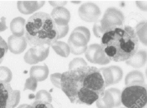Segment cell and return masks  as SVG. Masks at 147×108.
<instances>
[{"label":"cell","instance_id":"1","mask_svg":"<svg viewBox=\"0 0 147 108\" xmlns=\"http://www.w3.org/2000/svg\"><path fill=\"white\" fill-rule=\"evenodd\" d=\"M61 86L70 102L75 104H93L106 91L99 68L88 65L62 73Z\"/></svg>","mask_w":147,"mask_h":108},{"label":"cell","instance_id":"2","mask_svg":"<svg viewBox=\"0 0 147 108\" xmlns=\"http://www.w3.org/2000/svg\"><path fill=\"white\" fill-rule=\"evenodd\" d=\"M100 45L111 61H127L137 53L139 41L134 27L125 26L104 33Z\"/></svg>","mask_w":147,"mask_h":108},{"label":"cell","instance_id":"3","mask_svg":"<svg viewBox=\"0 0 147 108\" xmlns=\"http://www.w3.org/2000/svg\"><path fill=\"white\" fill-rule=\"evenodd\" d=\"M24 37L32 47L51 46L58 40L57 24L45 12L33 14L26 23Z\"/></svg>","mask_w":147,"mask_h":108},{"label":"cell","instance_id":"4","mask_svg":"<svg viewBox=\"0 0 147 108\" xmlns=\"http://www.w3.org/2000/svg\"><path fill=\"white\" fill-rule=\"evenodd\" d=\"M146 86H126L121 92V103L127 108H144L146 105Z\"/></svg>","mask_w":147,"mask_h":108},{"label":"cell","instance_id":"5","mask_svg":"<svg viewBox=\"0 0 147 108\" xmlns=\"http://www.w3.org/2000/svg\"><path fill=\"white\" fill-rule=\"evenodd\" d=\"M124 22L125 17L121 10L115 7H109L100 19V26L104 34L116 28H123Z\"/></svg>","mask_w":147,"mask_h":108},{"label":"cell","instance_id":"6","mask_svg":"<svg viewBox=\"0 0 147 108\" xmlns=\"http://www.w3.org/2000/svg\"><path fill=\"white\" fill-rule=\"evenodd\" d=\"M20 98V91L14 90L9 83L0 80V108H15Z\"/></svg>","mask_w":147,"mask_h":108},{"label":"cell","instance_id":"7","mask_svg":"<svg viewBox=\"0 0 147 108\" xmlns=\"http://www.w3.org/2000/svg\"><path fill=\"white\" fill-rule=\"evenodd\" d=\"M84 53L87 60L92 64L103 65L111 62L99 44H92L88 46Z\"/></svg>","mask_w":147,"mask_h":108},{"label":"cell","instance_id":"8","mask_svg":"<svg viewBox=\"0 0 147 108\" xmlns=\"http://www.w3.org/2000/svg\"><path fill=\"white\" fill-rule=\"evenodd\" d=\"M100 15L101 10L94 3H84L79 8V16L87 22H96Z\"/></svg>","mask_w":147,"mask_h":108},{"label":"cell","instance_id":"9","mask_svg":"<svg viewBox=\"0 0 147 108\" xmlns=\"http://www.w3.org/2000/svg\"><path fill=\"white\" fill-rule=\"evenodd\" d=\"M50 46H35L30 49L24 56V61L28 64H36L48 57Z\"/></svg>","mask_w":147,"mask_h":108},{"label":"cell","instance_id":"10","mask_svg":"<svg viewBox=\"0 0 147 108\" xmlns=\"http://www.w3.org/2000/svg\"><path fill=\"white\" fill-rule=\"evenodd\" d=\"M103 76L105 87L116 84L122 80L123 76V69L119 66H110L99 68Z\"/></svg>","mask_w":147,"mask_h":108},{"label":"cell","instance_id":"11","mask_svg":"<svg viewBox=\"0 0 147 108\" xmlns=\"http://www.w3.org/2000/svg\"><path fill=\"white\" fill-rule=\"evenodd\" d=\"M8 49L14 54H20L23 53L27 46V42L25 37H17L11 35L7 41Z\"/></svg>","mask_w":147,"mask_h":108},{"label":"cell","instance_id":"12","mask_svg":"<svg viewBox=\"0 0 147 108\" xmlns=\"http://www.w3.org/2000/svg\"><path fill=\"white\" fill-rule=\"evenodd\" d=\"M50 16L57 26H66L71 19V14L65 7H56L52 10Z\"/></svg>","mask_w":147,"mask_h":108},{"label":"cell","instance_id":"13","mask_svg":"<svg viewBox=\"0 0 147 108\" xmlns=\"http://www.w3.org/2000/svg\"><path fill=\"white\" fill-rule=\"evenodd\" d=\"M45 1H18V10L21 14H30L44 6Z\"/></svg>","mask_w":147,"mask_h":108},{"label":"cell","instance_id":"14","mask_svg":"<svg viewBox=\"0 0 147 108\" xmlns=\"http://www.w3.org/2000/svg\"><path fill=\"white\" fill-rule=\"evenodd\" d=\"M147 54L145 50H138L137 53L134 55L133 57L130 58L129 60L126 61V64L129 66L134 68H139L143 67L146 63Z\"/></svg>","mask_w":147,"mask_h":108},{"label":"cell","instance_id":"15","mask_svg":"<svg viewBox=\"0 0 147 108\" xmlns=\"http://www.w3.org/2000/svg\"><path fill=\"white\" fill-rule=\"evenodd\" d=\"M10 27L13 35L17 37H23L26 30V20L23 18H15L11 21Z\"/></svg>","mask_w":147,"mask_h":108},{"label":"cell","instance_id":"16","mask_svg":"<svg viewBox=\"0 0 147 108\" xmlns=\"http://www.w3.org/2000/svg\"><path fill=\"white\" fill-rule=\"evenodd\" d=\"M125 84L126 86L145 84L144 75L140 71H138V70L130 72L125 78Z\"/></svg>","mask_w":147,"mask_h":108},{"label":"cell","instance_id":"17","mask_svg":"<svg viewBox=\"0 0 147 108\" xmlns=\"http://www.w3.org/2000/svg\"><path fill=\"white\" fill-rule=\"evenodd\" d=\"M30 77L34 78L37 81H44L46 80L49 76V68L47 65H41V66H33L30 71Z\"/></svg>","mask_w":147,"mask_h":108},{"label":"cell","instance_id":"18","mask_svg":"<svg viewBox=\"0 0 147 108\" xmlns=\"http://www.w3.org/2000/svg\"><path fill=\"white\" fill-rule=\"evenodd\" d=\"M89 41L87 40V38L84 37V35L80 33L78 31L73 30L70 35V37L68 41V43H71L75 46L83 47V46H88L87 45Z\"/></svg>","mask_w":147,"mask_h":108},{"label":"cell","instance_id":"19","mask_svg":"<svg viewBox=\"0 0 147 108\" xmlns=\"http://www.w3.org/2000/svg\"><path fill=\"white\" fill-rule=\"evenodd\" d=\"M53 49L56 52V53L58 54L62 57H68L70 54V49L69 45L65 43L64 41H57L54 44L51 45Z\"/></svg>","mask_w":147,"mask_h":108},{"label":"cell","instance_id":"20","mask_svg":"<svg viewBox=\"0 0 147 108\" xmlns=\"http://www.w3.org/2000/svg\"><path fill=\"white\" fill-rule=\"evenodd\" d=\"M134 29V31L137 34L138 41H140L142 43H143L145 45H146V20L139 22L138 23L136 24V26Z\"/></svg>","mask_w":147,"mask_h":108},{"label":"cell","instance_id":"21","mask_svg":"<svg viewBox=\"0 0 147 108\" xmlns=\"http://www.w3.org/2000/svg\"><path fill=\"white\" fill-rule=\"evenodd\" d=\"M97 108H114L115 103L111 95L110 94L108 90L105 91V94L101 99L96 102Z\"/></svg>","mask_w":147,"mask_h":108},{"label":"cell","instance_id":"22","mask_svg":"<svg viewBox=\"0 0 147 108\" xmlns=\"http://www.w3.org/2000/svg\"><path fill=\"white\" fill-rule=\"evenodd\" d=\"M52 95L49 91L45 90H41L39 91L35 95V101L42 102V103H52Z\"/></svg>","mask_w":147,"mask_h":108},{"label":"cell","instance_id":"23","mask_svg":"<svg viewBox=\"0 0 147 108\" xmlns=\"http://www.w3.org/2000/svg\"><path fill=\"white\" fill-rule=\"evenodd\" d=\"M12 80V72L10 70V68L5 66L0 67V80L10 83Z\"/></svg>","mask_w":147,"mask_h":108},{"label":"cell","instance_id":"24","mask_svg":"<svg viewBox=\"0 0 147 108\" xmlns=\"http://www.w3.org/2000/svg\"><path fill=\"white\" fill-rule=\"evenodd\" d=\"M108 91L111 95L114 103H115V107H119L121 103V91L118 88H109Z\"/></svg>","mask_w":147,"mask_h":108},{"label":"cell","instance_id":"25","mask_svg":"<svg viewBox=\"0 0 147 108\" xmlns=\"http://www.w3.org/2000/svg\"><path fill=\"white\" fill-rule=\"evenodd\" d=\"M83 66H87V62L81 57L75 58L69 63V70H73L77 68L83 67Z\"/></svg>","mask_w":147,"mask_h":108},{"label":"cell","instance_id":"26","mask_svg":"<svg viewBox=\"0 0 147 108\" xmlns=\"http://www.w3.org/2000/svg\"><path fill=\"white\" fill-rule=\"evenodd\" d=\"M8 51V45L3 37L0 36V64L3 61Z\"/></svg>","mask_w":147,"mask_h":108},{"label":"cell","instance_id":"27","mask_svg":"<svg viewBox=\"0 0 147 108\" xmlns=\"http://www.w3.org/2000/svg\"><path fill=\"white\" fill-rule=\"evenodd\" d=\"M37 87H38V81H37V80L34 79V78L30 77L26 80L24 90L28 89V90L34 91L37 89Z\"/></svg>","mask_w":147,"mask_h":108},{"label":"cell","instance_id":"28","mask_svg":"<svg viewBox=\"0 0 147 108\" xmlns=\"http://www.w3.org/2000/svg\"><path fill=\"white\" fill-rule=\"evenodd\" d=\"M25 108H54L51 103H42V102L34 101L31 104L26 105Z\"/></svg>","mask_w":147,"mask_h":108},{"label":"cell","instance_id":"29","mask_svg":"<svg viewBox=\"0 0 147 108\" xmlns=\"http://www.w3.org/2000/svg\"><path fill=\"white\" fill-rule=\"evenodd\" d=\"M61 73H53L50 76V80L52 84L54 85L56 88H61Z\"/></svg>","mask_w":147,"mask_h":108},{"label":"cell","instance_id":"30","mask_svg":"<svg viewBox=\"0 0 147 108\" xmlns=\"http://www.w3.org/2000/svg\"><path fill=\"white\" fill-rule=\"evenodd\" d=\"M93 33H94V35L96 37H99V38H101L102 36L103 35V32L102 30L101 26H100V19L94 23V26H93Z\"/></svg>","mask_w":147,"mask_h":108},{"label":"cell","instance_id":"31","mask_svg":"<svg viewBox=\"0 0 147 108\" xmlns=\"http://www.w3.org/2000/svg\"><path fill=\"white\" fill-rule=\"evenodd\" d=\"M57 26V31H58V39H61L62 37H65L69 30V25L66 26Z\"/></svg>","mask_w":147,"mask_h":108},{"label":"cell","instance_id":"32","mask_svg":"<svg viewBox=\"0 0 147 108\" xmlns=\"http://www.w3.org/2000/svg\"><path fill=\"white\" fill-rule=\"evenodd\" d=\"M74 30L78 31L80 33H81L82 34L84 35V37L87 38V40L90 41V37H91V34H90V31L88 28H86L84 26H78Z\"/></svg>","mask_w":147,"mask_h":108},{"label":"cell","instance_id":"33","mask_svg":"<svg viewBox=\"0 0 147 108\" xmlns=\"http://www.w3.org/2000/svg\"><path fill=\"white\" fill-rule=\"evenodd\" d=\"M67 1H49V3L51 6L56 8V7H64L67 4Z\"/></svg>","mask_w":147,"mask_h":108},{"label":"cell","instance_id":"34","mask_svg":"<svg viewBox=\"0 0 147 108\" xmlns=\"http://www.w3.org/2000/svg\"><path fill=\"white\" fill-rule=\"evenodd\" d=\"M136 5L140 10L143 11L147 10V2L146 1H136Z\"/></svg>","mask_w":147,"mask_h":108},{"label":"cell","instance_id":"35","mask_svg":"<svg viewBox=\"0 0 147 108\" xmlns=\"http://www.w3.org/2000/svg\"><path fill=\"white\" fill-rule=\"evenodd\" d=\"M7 29V25H6V18L2 17L0 19V32L5 31Z\"/></svg>","mask_w":147,"mask_h":108},{"label":"cell","instance_id":"36","mask_svg":"<svg viewBox=\"0 0 147 108\" xmlns=\"http://www.w3.org/2000/svg\"><path fill=\"white\" fill-rule=\"evenodd\" d=\"M26 107V104H22V105H20V106H19V107H18V108H25V107Z\"/></svg>","mask_w":147,"mask_h":108},{"label":"cell","instance_id":"37","mask_svg":"<svg viewBox=\"0 0 147 108\" xmlns=\"http://www.w3.org/2000/svg\"><path fill=\"white\" fill-rule=\"evenodd\" d=\"M72 3H80L81 2L80 1H77V2H72Z\"/></svg>","mask_w":147,"mask_h":108},{"label":"cell","instance_id":"38","mask_svg":"<svg viewBox=\"0 0 147 108\" xmlns=\"http://www.w3.org/2000/svg\"><path fill=\"white\" fill-rule=\"evenodd\" d=\"M119 108H127V107H119Z\"/></svg>","mask_w":147,"mask_h":108}]
</instances>
